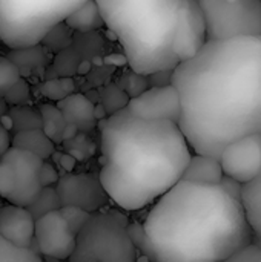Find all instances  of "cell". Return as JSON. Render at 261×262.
<instances>
[{"mask_svg": "<svg viewBox=\"0 0 261 262\" xmlns=\"http://www.w3.org/2000/svg\"><path fill=\"white\" fill-rule=\"evenodd\" d=\"M226 192H229L234 198H237L238 201H242V192H243V184L235 181L234 178L225 175L223 180H222V184H220Z\"/></svg>", "mask_w": 261, "mask_h": 262, "instance_id": "836d02e7", "label": "cell"}, {"mask_svg": "<svg viewBox=\"0 0 261 262\" xmlns=\"http://www.w3.org/2000/svg\"><path fill=\"white\" fill-rule=\"evenodd\" d=\"M140 255L129 235L128 216L117 209H103L78 232L69 262H137Z\"/></svg>", "mask_w": 261, "mask_h": 262, "instance_id": "8992f818", "label": "cell"}, {"mask_svg": "<svg viewBox=\"0 0 261 262\" xmlns=\"http://www.w3.org/2000/svg\"><path fill=\"white\" fill-rule=\"evenodd\" d=\"M172 74L174 71H158L148 75L149 86H168L172 84Z\"/></svg>", "mask_w": 261, "mask_h": 262, "instance_id": "d6a6232c", "label": "cell"}, {"mask_svg": "<svg viewBox=\"0 0 261 262\" xmlns=\"http://www.w3.org/2000/svg\"><path fill=\"white\" fill-rule=\"evenodd\" d=\"M62 207H78L88 213H95L108 207L111 198L105 190L100 177L88 172H68L55 184Z\"/></svg>", "mask_w": 261, "mask_h": 262, "instance_id": "ba28073f", "label": "cell"}, {"mask_svg": "<svg viewBox=\"0 0 261 262\" xmlns=\"http://www.w3.org/2000/svg\"><path fill=\"white\" fill-rule=\"evenodd\" d=\"M5 100L11 106H25L28 103V100H29V86H28V83L23 78H20L11 88V91L6 94Z\"/></svg>", "mask_w": 261, "mask_h": 262, "instance_id": "f546056e", "label": "cell"}, {"mask_svg": "<svg viewBox=\"0 0 261 262\" xmlns=\"http://www.w3.org/2000/svg\"><path fill=\"white\" fill-rule=\"evenodd\" d=\"M8 115L12 120V129L17 132L22 130H31V129H42L43 120L40 111L28 106H12L8 111Z\"/></svg>", "mask_w": 261, "mask_h": 262, "instance_id": "7402d4cb", "label": "cell"}, {"mask_svg": "<svg viewBox=\"0 0 261 262\" xmlns=\"http://www.w3.org/2000/svg\"><path fill=\"white\" fill-rule=\"evenodd\" d=\"M0 262H43V259L37 250L17 247L0 236Z\"/></svg>", "mask_w": 261, "mask_h": 262, "instance_id": "603a6c76", "label": "cell"}, {"mask_svg": "<svg viewBox=\"0 0 261 262\" xmlns=\"http://www.w3.org/2000/svg\"><path fill=\"white\" fill-rule=\"evenodd\" d=\"M129 100L131 98L126 95V92L118 84H109L102 92V103L100 104H103L108 115L111 117V115L126 109Z\"/></svg>", "mask_w": 261, "mask_h": 262, "instance_id": "cb8c5ba5", "label": "cell"}, {"mask_svg": "<svg viewBox=\"0 0 261 262\" xmlns=\"http://www.w3.org/2000/svg\"><path fill=\"white\" fill-rule=\"evenodd\" d=\"M151 262H225L254 244L242 201L222 186L182 180L143 221Z\"/></svg>", "mask_w": 261, "mask_h": 262, "instance_id": "7a4b0ae2", "label": "cell"}, {"mask_svg": "<svg viewBox=\"0 0 261 262\" xmlns=\"http://www.w3.org/2000/svg\"><path fill=\"white\" fill-rule=\"evenodd\" d=\"M172 84L195 154L220 160L226 146L261 132V37L208 41L174 69Z\"/></svg>", "mask_w": 261, "mask_h": 262, "instance_id": "6da1fadb", "label": "cell"}, {"mask_svg": "<svg viewBox=\"0 0 261 262\" xmlns=\"http://www.w3.org/2000/svg\"><path fill=\"white\" fill-rule=\"evenodd\" d=\"M95 2L131 71L148 77L158 71H174L180 64L172 40L183 0Z\"/></svg>", "mask_w": 261, "mask_h": 262, "instance_id": "277c9868", "label": "cell"}, {"mask_svg": "<svg viewBox=\"0 0 261 262\" xmlns=\"http://www.w3.org/2000/svg\"><path fill=\"white\" fill-rule=\"evenodd\" d=\"M228 2H237V0H228Z\"/></svg>", "mask_w": 261, "mask_h": 262, "instance_id": "f35d334b", "label": "cell"}, {"mask_svg": "<svg viewBox=\"0 0 261 262\" xmlns=\"http://www.w3.org/2000/svg\"><path fill=\"white\" fill-rule=\"evenodd\" d=\"M22 78L20 68L9 58L0 55V98H5L11 88Z\"/></svg>", "mask_w": 261, "mask_h": 262, "instance_id": "d4e9b609", "label": "cell"}, {"mask_svg": "<svg viewBox=\"0 0 261 262\" xmlns=\"http://www.w3.org/2000/svg\"><path fill=\"white\" fill-rule=\"evenodd\" d=\"M58 164H60L66 172H72L74 167H75V164H77V161H75V158H74L72 155H69V154H62V155H60V160H58Z\"/></svg>", "mask_w": 261, "mask_h": 262, "instance_id": "d590c367", "label": "cell"}, {"mask_svg": "<svg viewBox=\"0 0 261 262\" xmlns=\"http://www.w3.org/2000/svg\"><path fill=\"white\" fill-rule=\"evenodd\" d=\"M208 43V28L198 0H183L172 40V51L178 61L194 58Z\"/></svg>", "mask_w": 261, "mask_h": 262, "instance_id": "9c48e42d", "label": "cell"}, {"mask_svg": "<svg viewBox=\"0 0 261 262\" xmlns=\"http://www.w3.org/2000/svg\"><path fill=\"white\" fill-rule=\"evenodd\" d=\"M242 204L254 235V244L261 246V175L254 181L243 184Z\"/></svg>", "mask_w": 261, "mask_h": 262, "instance_id": "e0dca14e", "label": "cell"}, {"mask_svg": "<svg viewBox=\"0 0 261 262\" xmlns=\"http://www.w3.org/2000/svg\"><path fill=\"white\" fill-rule=\"evenodd\" d=\"M15 190V173L11 164L0 160V198L9 200Z\"/></svg>", "mask_w": 261, "mask_h": 262, "instance_id": "f1b7e54d", "label": "cell"}, {"mask_svg": "<svg viewBox=\"0 0 261 262\" xmlns=\"http://www.w3.org/2000/svg\"><path fill=\"white\" fill-rule=\"evenodd\" d=\"M60 213L63 215V218L66 220V223L69 224L71 230L78 235V232L85 227V224L88 223V220L91 218L92 213H88L86 210L83 209H78V207H72V206H68V207H62L60 209Z\"/></svg>", "mask_w": 261, "mask_h": 262, "instance_id": "83f0119b", "label": "cell"}, {"mask_svg": "<svg viewBox=\"0 0 261 262\" xmlns=\"http://www.w3.org/2000/svg\"><path fill=\"white\" fill-rule=\"evenodd\" d=\"M177 123L143 120L123 109L100 121V181L111 201L128 212L157 203L192 158Z\"/></svg>", "mask_w": 261, "mask_h": 262, "instance_id": "3957f363", "label": "cell"}, {"mask_svg": "<svg viewBox=\"0 0 261 262\" xmlns=\"http://www.w3.org/2000/svg\"><path fill=\"white\" fill-rule=\"evenodd\" d=\"M65 25L78 32H92L103 28L105 20L102 17L97 2L88 0L65 20Z\"/></svg>", "mask_w": 261, "mask_h": 262, "instance_id": "d6986e66", "label": "cell"}, {"mask_svg": "<svg viewBox=\"0 0 261 262\" xmlns=\"http://www.w3.org/2000/svg\"><path fill=\"white\" fill-rule=\"evenodd\" d=\"M223 177H225V172L220 164V160L212 158L209 155L195 154L189 160V164L182 180L189 181V183H197V184L220 186Z\"/></svg>", "mask_w": 261, "mask_h": 262, "instance_id": "2e32d148", "label": "cell"}, {"mask_svg": "<svg viewBox=\"0 0 261 262\" xmlns=\"http://www.w3.org/2000/svg\"><path fill=\"white\" fill-rule=\"evenodd\" d=\"M88 0H0V43L9 49L40 45Z\"/></svg>", "mask_w": 261, "mask_h": 262, "instance_id": "5b68a950", "label": "cell"}, {"mask_svg": "<svg viewBox=\"0 0 261 262\" xmlns=\"http://www.w3.org/2000/svg\"><path fill=\"white\" fill-rule=\"evenodd\" d=\"M68 124L75 126L80 132H89L97 126L95 104L83 94H71L57 103Z\"/></svg>", "mask_w": 261, "mask_h": 262, "instance_id": "9a60e30c", "label": "cell"}, {"mask_svg": "<svg viewBox=\"0 0 261 262\" xmlns=\"http://www.w3.org/2000/svg\"><path fill=\"white\" fill-rule=\"evenodd\" d=\"M11 141L12 138L9 137V130L5 129L0 123V158L8 152V149L11 147Z\"/></svg>", "mask_w": 261, "mask_h": 262, "instance_id": "e575fe53", "label": "cell"}, {"mask_svg": "<svg viewBox=\"0 0 261 262\" xmlns=\"http://www.w3.org/2000/svg\"><path fill=\"white\" fill-rule=\"evenodd\" d=\"M11 146L32 152L43 160H49L55 152V143L43 132V129H31L14 134Z\"/></svg>", "mask_w": 261, "mask_h": 262, "instance_id": "ac0fdd59", "label": "cell"}, {"mask_svg": "<svg viewBox=\"0 0 261 262\" xmlns=\"http://www.w3.org/2000/svg\"><path fill=\"white\" fill-rule=\"evenodd\" d=\"M43 94H46L48 98L55 100L58 103L63 98H66L68 95L74 94V83L69 78H60V80L48 81L43 86Z\"/></svg>", "mask_w": 261, "mask_h": 262, "instance_id": "4316f807", "label": "cell"}, {"mask_svg": "<svg viewBox=\"0 0 261 262\" xmlns=\"http://www.w3.org/2000/svg\"><path fill=\"white\" fill-rule=\"evenodd\" d=\"M225 175L248 184L261 175V132L248 135L225 147L220 157Z\"/></svg>", "mask_w": 261, "mask_h": 262, "instance_id": "8fae6325", "label": "cell"}, {"mask_svg": "<svg viewBox=\"0 0 261 262\" xmlns=\"http://www.w3.org/2000/svg\"><path fill=\"white\" fill-rule=\"evenodd\" d=\"M34 238L42 255L58 261H69L77 244V235L71 230L60 210L51 212L35 221Z\"/></svg>", "mask_w": 261, "mask_h": 262, "instance_id": "4fadbf2b", "label": "cell"}, {"mask_svg": "<svg viewBox=\"0 0 261 262\" xmlns=\"http://www.w3.org/2000/svg\"><path fill=\"white\" fill-rule=\"evenodd\" d=\"M8 103H6V100L5 98H0V118L2 117H5L6 114H8Z\"/></svg>", "mask_w": 261, "mask_h": 262, "instance_id": "74e56055", "label": "cell"}, {"mask_svg": "<svg viewBox=\"0 0 261 262\" xmlns=\"http://www.w3.org/2000/svg\"><path fill=\"white\" fill-rule=\"evenodd\" d=\"M80 130L75 127V126H72V124H68L66 126V129H65V132H63V141L65 140H74L75 137H77V134H78Z\"/></svg>", "mask_w": 261, "mask_h": 262, "instance_id": "8d00e7d4", "label": "cell"}, {"mask_svg": "<svg viewBox=\"0 0 261 262\" xmlns=\"http://www.w3.org/2000/svg\"><path fill=\"white\" fill-rule=\"evenodd\" d=\"M0 236L17 247L32 249L35 241V220L26 207L8 203L0 207Z\"/></svg>", "mask_w": 261, "mask_h": 262, "instance_id": "5bb4252c", "label": "cell"}, {"mask_svg": "<svg viewBox=\"0 0 261 262\" xmlns=\"http://www.w3.org/2000/svg\"><path fill=\"white\" fill-rule=\"evenodd\" d=\"M225 262H261V246L251 244Z\"/></svg>", "mask_w": 261, "mask_h": 262, "instance_id": "4dcf8cb0", "label": "cell"}, {"mask_svg": "<svg viewBox=\"0 0 261 262\" xmlns=\"http://www.w3.org/2000/svg\"><path fill=\"white\" fill-rule=\"evenodd\" d=\"M132 115L154 121H180L182 100L174 84L151 86L135 98H131L126 107Z\"/></svg>", "mask_w": 261, "mask_h": 262, "instance_id": "7c38bea8", "label": "cell"}, {"mask_svg": "<svg viewBox=\"0 0 261 262\" xmlns=\"http://www.w3.org/2000/svg\"><path fill=\"white\" fill-rule=\"evenodd\" d=\"M208 28V41L261 37V0H198Z\"/></svg>", "mask_w": 261, "mask_h": 262, "instance_id": "52a82bcc", "label": "cell"}, {"mask_svg": "<svg viewBox=\"0 0 261 262\" xmlns=\"http://www.w3.org/2000/svg\"><path fill=\"white\" fill-rule=\"evenodd\" d=\"M118 86L126 92V95L129 98H135V97H138L140 94H143L145 91H148L151 88L146 75L137 74V72H134L131 69H129L128 74H125L122 77V81H120Z\"/></svg>", "mask_w": 261, "mask_h": 262, "instance_id": "484cf974", "label": "cell"}, {"mask_svg": "<svg viewBox=\"0 0 261 262\" xmlns=\"http://www.w3.org/2000/svg\"><path fill=\"white\" fill-rule=\"evenodd\" d=\"M29 210V213L32 215V218L37 221L42 216L51 213V212H57L62 209V201L60 196L57 193L55 186L51 187H43L42 192L38 193V196L32 201V204H29L26 207Z\"/></svg>", "mask_w": 261, "mask_h": 262, "instance_id": "44dd1931", "label": "cell"}, {"mask_svg": "<svg viewBox=\"0 0 261 262\" xmlns=\"http://www.w3.org/2000/svg\"><path fill=\"white\" fill-rule=\"evenodd\" d=\"M0 160L11 164L15 173V190L9 196L8 203L20 207H28L43 189L40 183V169L45 160L34 155L32 152L12 146Z\"/></svg>", "mask_w": 261, "mask_h": 262, "instance_id": "30bf717a", "label": "cell"}, {"mask_svg": "<svg viewBox=\"0 0 261 262\" xmlns=\"http://www.w3.org/2000/svg\"><path fill=\"white\" fill-rule=\"evenodd\" d=\"M60 180V175L57 172V169L54 167V164L48 160L43 161V166L40 169V183L43 187H51L55 186Z\"/></svg>", "mask_w": 261, "mask_h": 262, "instance_id": "1f68e13d", "label": "cell"}, {"mask_svg": "<svg viewBox=\"0 0 261 262\" xmlns=\"http://www.w3.org/2000/svg\"><path fill=\"white\" fill-rule=\"evenodd\" d=\"M40 114L43 120V132L54 141V143H62L63 141V132L68 126L60 107L57 104L45 103L40 106Z\"/></svg>", "mask_w": 261, "mask_h": 262, "instance_id": "ffe728a7", "label": "cell"}]
</instances>
